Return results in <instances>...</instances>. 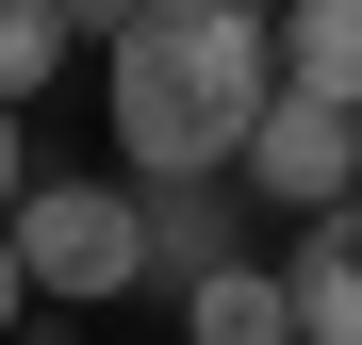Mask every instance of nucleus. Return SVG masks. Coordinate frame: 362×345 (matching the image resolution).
<instances>
[{
  "instance_id": "1",
  "label": "nucleus",
  "mask_w": 362,
  "mask_h": 345,
  "mask_svg": "<svg viewBox=\"0 0 362 345\" xmlns=\"http://www.w3.org/2000/svg\"><path fill=\"white\" fill-rule=\"evenodd\" d=\"M99 99H115V164H132L148 198L230 181L247 132H264V99H280V33L247 17V0H148V17L115 33Z\"/></svg>"
},
{
  "instance_id": "4",
  "label": "nucleus",
  "mask_w": 362,
  "mask_h": 345,
  "mask_svg": "<svg viewBox=\"0 0 362 345\" xmlns=\"http://www.w3.org/2000/svg\"><path fill=\"white\" fill-rule=\"evenodd\" d=\"M280 296H296V345H362V198L296 230V263H280Z\"/></svg>"
},
{
  "instance_id": "12",
  "label": "nucleus",
  "mask_w": 362,
  "mask_h": 345,
  "mask_svg": "<svg viewBox=\"0 0 362 345\" xmlns=\"http://www.w3.org/2000/svg\"><path fill=\"white\" fill-rule=\"evenodd\" d=\"M247 17H264V33H280V17H296V0H247Z\"/></svg>"
},
{
  "instance_id": "8",
  "label": "nucleus",
  "mask_w": 362,
  "mask_h": 345,
  "mask_svg": "<svg viewBox=\"0 0 362 345\" xmlns=\"http://www.w3.org/2000/svg\"><path fill=\"white\" fill-rule=\"evenodd\" d=\"M49 66H66V17H49V0H0V115H17Z\"/></svg>"
},
{
  "instance_id": "3",
  "label": "nucleus",
  "mask_w": 362,
  "mask_h": 345,
  "mask_svg": "<svg viewBox=\"0 0 362 345\" xmlns=\"http://www.w3.org/2000/svg\"><path fill=\"white\" fill-rule=\"evenodd\" d=\"M230 181H247V198H280L296 230H313V214H346V198H362V115H346V99H296V83H280Z\"/></svg>"
},
{
  "instance_id": "9",
  "label": "nucleus",
  "mask_w": 362,
  "mask_h": 345,
  "mask_svg": "<svg viewBox=\"0 0 362 345\" xmlns=\"http://www.w3.org/2000/svg\"><path fill=\"white\" fill-rule=\"evenodd\" d=\"M49 17H66V49H115V33L148 17V0H49Z\"/></svg>"
},
{
  "instance_id": "11",
  "label": "nucleus",
  "mask_w": 362,
  "mask_h": 345,
  "mask_svg": "<svg viewBox=\"0 0 362 345\" xmlns=\"http://www.w3.org/2000/svg\"><path fill=\"white\" fill-rule=\"evenodd\" d=\"M17 198H33V164H17V115H0V214H17Z\"/></svg>"
},
{
  "instance_id": "2",
  "label": "nucleus",
  "mask_w": 362,
  "mask_h": 345,
  "mask_svg": "<svg viewBox=\"0 0 362 345\" xmlns=\"http://www.w3.org/2000/svg\"><path fill=\"white\" fill-rule=\"evenodd\" d=\"M0 230H17V279H33V296H66V313H99V296H132V279H148V181H66V164H49Z\"/></svg>"
},
{
  "instance_id": "5",
  "label": "nucleus",
  "mask_w": 362,
  "mask_h": 345,
  "mask_svg": "<svg viewBox=\"0 0 362 345\" xmlns=\"http://www.w3.org/2000/svg\"><path fill=\"white\" fill-rule=\"evenodd\" d=\"M181 345H296V296H280V263H214L198 296H181Z\"/></svg>"
},
{
  "instance_id": "7",
  "label": "nucleus",
  "mask_w": 362,
  "mask_h": 345,
  "mask_svg": "<svg viewBox=\"0 0 362 345\" xmlns=\"http://www.w3.org/2000/svg\"><path fill=\"white\" fill-rule=\"evenodd\" d=\"M214 263H247V247H230V198H198V181L148 198V279H181V296H198Z\"/></svg>"
},
{
  "instance_id": "6",
  "label": "nucleus",
  "mask_w": 362,
  "mask_h": 345,
  "mask_svg": "<svg viewBox=\"0 0 362 345\" xmlns=\"http://www.w3.org/2000/svg\"><path fill=\"white\" fill-rule=\"evenodd\" d=\"M280 83L362 115V0H296V17H280Z\"/></svg>"
},
{
  "instance_id": "10",
  "label": "nucleus",
  "mask_w": 362,
  "mask_h": 345,
  "mask_svg": "<svg viewBox=\"0 0 362 345\" xmlns=\"http://www.w3.org/2000/svg\"><path fill=\"white\" fill-rule=\"evenodd\" d=\"M17 313H33V279H17V230H0V345H17Z\"/></svg>"
}]
</instances>
